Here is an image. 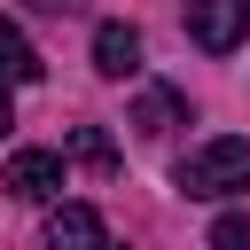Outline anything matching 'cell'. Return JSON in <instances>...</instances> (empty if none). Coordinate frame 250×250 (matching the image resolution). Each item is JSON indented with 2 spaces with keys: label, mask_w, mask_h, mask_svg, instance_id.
I'll use <instances>...</instances> for the list:
<instances>
[{
  "label": "cell",
  "mask_w": 250,
  "mask_h": 250,
  "mask_svg": "<svg viewBox=\"0 0 250 250\" xmlns=\"http://www.w3.org/2000/svg\"><path fill=\"white\" fill-rule=\"evenodd\" d=\"M172 180H180V195H203V203H219V195H242V188H250V141L219 133V141L188 148Z\"/></svg>",
  "instance_id": "obj_1"
},
{
  "label": "cell",
  "mask_w": 250,
  "mask_h": 250,
  "mask_svg": "<svg viewBox=\"0 0 250 250\" xmlns=\"http://www.w3.org/2000/svg\"><path fill=\"white\" fill-rule=\"evenodd\" d=\"M188 39L211 47V55L242 47L250 39V0H203V8H188Z\"/></svg>",
  "instance_id": "obj_2"
},
{
  "label": "cell",
  "mask_w": 250,
  "mask_h": 250,
  "mask_svg": "<svg viewBox=\"0 0 250 250\" xmlns=\"http://www.w3.org/2000/svg\"><path fill=\"white\" fill-rule=\"evenodd\" d=\"M0 188H8L16 203H47V195L62 188V156H55V148H16L8 172H0Z\"/></svg>",
  "instance_id": "obj_3"
},
{
  "label": "cell",
  "mask_w": 250,
  "mask_h": 250,
  "mask_svg": "<svg viewBox=\"0 0 250 250\" xmlns=\"http://www.w3.org/2000/svg\"><path fill=\"white\" fill-rule=\"evenodd\" d=\"M47 250H117V242H109V227H102L94 203H55V219H47Z\"/></svg>",
  "instance_id": "obj_4"
},
{
  "label": "cell",
  "mask_w": 250,
  "mask_h": 250,
  "mask_svg": "<svg viewBox=\"0 0 250 250\" xmlns=\"http://www.w3.org/2000/svg\"><path fill=\"white\" fill-rule=\"evenodd\" d=\"M94 70L102 78H133L141 70V31L133 23H94Z\"/></svg>",
  "instance_id": "obj_5"
},
{
  "label": "cell",
  "mask_w": 250,
  "mask_h": 250,
  "mask_svg": "<svg viewBox=\"0 0 250 250\" xmlns=\"http://www.w3.org/2000/svg\"><path fill=\"white\" fill-rule=\"evenodd\" d=\"M0 78H8V86H31V78H47V62H39V47L16 31V16H0Z\"/></svg>",
  "instance_id": "obj_6"
},
{
  "label": "cell",
  "mask_w": 250,
  "mask_h": 250,
  "mask_svg": "<svg viewBox=\"0 0 250 250\" xmlns=\"http://www.w3.org/2000/svg\"><path fill=\"white\" fill-rule=\"evenodd\" d=\"M133 125H141V133H172V125H180V94H172V86H148V94L133 102Z\"/></svg>",
  "instance_id": "obj_7"
},
{
  "label": "cell",
  "mask_w": 250,
  "mask_h": 250,
  "mask_svg": "<svg viewBox=\"0 0 250 250\" xmlns=\"http://www.w3.org/2000/svg\"><path fill=\"white\" fill-rule=\"evenodd\" d=\"M70 156H78L86 172H117V148H109L102 125H70Z\"/></svg>",
  "instance_id": "obj_8"
},
{
  "label": "cell",
  "mask_w": 250,
  "mask_h": 250,
  "mask_svg": "<svg viewBox=\"0 0 250 250\" xmlns=\"http://www.w3.org/2000/svg\"><path fill=\"white\" fill-rule=\"evenodd\" d=\"M211 250H250V211H219L211 219Z\"/></svg>",
  "instance_id": "obj_9"
},
{
  "label": "cell",
  "mask_w": 250,
  "mask_h": 250,
  "mask_svg": "<svg viewBox=\"0 0 250 250\" xmlns=\"http://www.w3.org/2000/svg\"><path fill=\"white\" fill-rule=\"evenodd\" d=\"M16 133V102H8V78H0V141Z\"/></svg>",
  "instance_id": "obj_10"
}]
</instances>
